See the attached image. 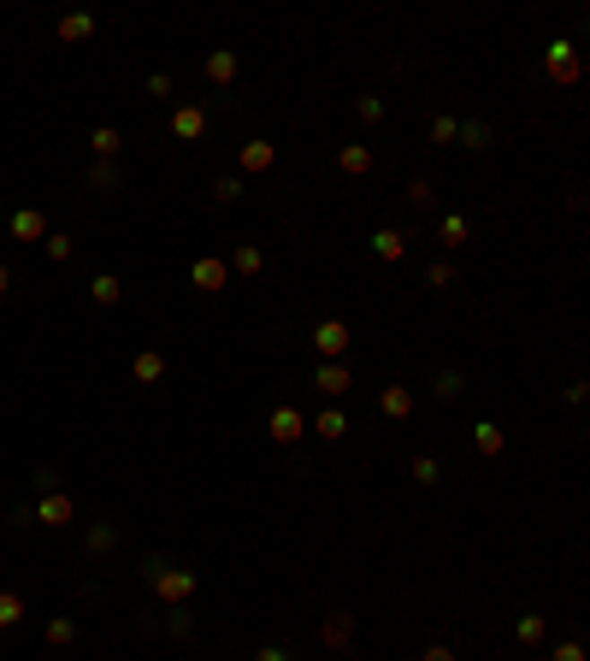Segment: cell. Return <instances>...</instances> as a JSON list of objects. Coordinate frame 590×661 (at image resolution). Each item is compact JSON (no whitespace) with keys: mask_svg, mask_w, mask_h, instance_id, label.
Segmentation results:
<instances>
[{"mask_svg":"<svg viewBox=\"0 0 590 661\" xmlns=\"http://www.w3.org/2000/svg\"><path fill=\"white\" fill-rule=\"evenodd\" d=\"M154 591H160V603H166V608H183L189 596H195V573H189V567H160V573H154Z\"/></svg>","mask_w":590,"mask_h":661,"instance_id":"6da1fadb","label":"cell"},{"mask_svg":"<svg viewBox=\"0 0 590 661\" xmlns=\"http://www.w3.org/2000/svg\"><path fill=\"white\" fill-rule=\"evenodd\" d=\"M189 283H195L201 296H219V290H225V283H230V266H225V260H219V254H201L195 266H189Z\"/></svg>","mask_w":590,"mask_h":661,"instance_id":"7a4b0ae2","label":"cell"},{"mask_svg":"<svg viewBox=\"0 0 590 661\" xmlns=\"http://www.w3.org/2000/svg\"><path fill=\"white\" fill-rule=\"evenodd\" d=\"M71 520H77V496L48 491L42 502H36V526H54V532H59V526H71Z\"/></svg>","mask_w":590,"mask_h":661,"instance_id":"3957f363","label":"cell"},{"mask_svg":"<svg viewBox=\"0 0 590 661\" xmlns=\"http://www.w3.org/2000/svg\"><path fill=\"white\" fill-rule=\"evenodd\" d=\"M313 390L319 396H349L354 390V372L343 361H319V372H313Z\"/></svg>","mask_w":590,"mask_h":661,"instance_id":"277c9868","label":"cell"},{"mask_svg":"<svg viewBox=\"0 0 590 661\" xmlns=\"http://www.w3.org/2000/svg\"><path fill=\"white\" fill-rule=\"evenodd\" d=\"M171 136H178V142H201V136H207V113H201V107H178V113H171Z\"/></svg>","mask_w":590,"mask_h":661,"instance_id":"5b68a950","label":"cell"},{"mask_svg":"<svg viewBox=\"0 0 590 661\" xmlns=\"http://www.w3.org/2000/svg\"><path fill=\"white\" fill-rule=\"evenodd\" d=\"M549 77H555V83H578V54H573V42H555V48H549Z\"/></svg>","mask_w":590,"mask_h":661,"instance_id":"8992f818","label":"cell"},{"mask_svg":"<svg viewBox=\"0 0 590 661\" xmlns=\"http://www.w3.org/2000/svg\"><path fill=\"white\" fill-rule=\"evenodd\" d=\"M313 343H319V354H331V361H337V354L349 349V325H343V319H319Z\"/></svg>","mask_w":590,"mask_h":661,"instance_id":"52a82bcc","label":"cell"},{"mask_svg":"<svg viewBox=\"0 0 590 661\" xmlns=\"http://www.w3.org/2000/svg\"><path fill=\"white\" fill-rule=\"evenodd\" d=\"M301 431H308V420L295 408H272V443H301Z\"/></svg>","mask_w":590,"mask_h":661,"instance_id":"ba28073f","label":"cell"},{"mask_svg":"<svg viewBox=\"0 0 590 661\" xmlns=\"http://www.w3.org/2000/svg\"><path fill=\"white\" fill-rule=\"evenodd\" d=\"M207 83L213 89H230V83H237V54H230V48L207 54Z\"/></svg>","mask_w":590,"mask_h":661,"instance_id":"9c48e42d","label":"cell"},{"mask_svg":"<svg viewBox=\"0 0 590 661\" xmlns=\"http://www.w3.org/2000/svg\"><path fill=\"white\" fill-rule=\"evenodd\" d=\"M13 237H18V242H42V237H48V219H42L36 207H18V213H13Z\"/></svg>","mask_w":590,"mask_h":661,"instance_id":"30bf717a","label":"cell"},{"mask_svg":"<svg viewBox=\"0 0 590 661\" xmlns=\"http://www.w3.org/2000/svg\"><path fill=\"white\" fill-rule=\"evenodd\" d=\"M130 378H136V384H160V378H166V354L142 349L136 361H130Z\"/></svg>","mask_w":590,"mask_h":661,"instance_id":"8fae6325","label":"cell"},{"mask_svg":"<svg viewBox=\"0 0 590 661\" xmlns=\"http://www.w3.org/2000/svg\"><path fill=\"white\" fill-rule=\"evenodd\" d=\"M378 408H384V420H408V413H413V390H408V384H390V390L378 396Z\"/></svg>","mask_w":590,"mask_h":661,"instance_id":"7c38bea8","label":"cell"},{"mask_svg":"<svg viewBox=\"0 0 590 661\" xmlns=\"http://www.w3.org/2000/svg\"><path fill=\"white\" fill-rule=\"evenodd\" d=\"M466 237H473V225H466L461 213H443V219H437V242H443V248H461Z\"/></svg>","mask_w":590,"mask_h":661,"instance_id":"4fadbf2b","label":"cell"},{"mask_svg":"<svg viewBox=\"0 0 590 661\" xmlns=\"http://www.w3.org/2000/svg\"><path fill=\"white\" fill-rule=\"evenodd\" d=\"M313 431H319L325 443H337V437H349V413H343V408H319V420H313Z\"/></svg>","mask_w":590,"mask_h":661,"instance_id":"5bb4252c","label":"cell"},{"mask_svg":"<svg viewBox=\"0 0 590 661\" xmlns=\"http://www.w3.org/2000/svg\"><path fill=\"white\" fill-rule=\"evenodd\" d=\"M337 166L349 171V178H366V171H372V148H366V142H349V148L337 154Z\"/></svg>","mask_w":590,"mask_h":661,"instance_id":"9a60e30c","label":"cell"},{"mask_svg":"<svg viewBox=\"0 0 590 661\" xmlns=\"http://www.w3.org/2000/svg\"><path fill=\"white\" fill-rule=\"evenodd\" d=\"M89 36H95V18H89V13H65V18H59V42H89Z\"/></svg>","mask_w":590,"mask_h":661,"instance_id":"2e32d148","label":"cell"},{"mask_svg":"<svg viewBox=\"0 0 590 661\" xmlns=\"http://www.w3.org/2000/svg\"><path fill=\"white\" fill-rule=\"evenodd\" d=\"M272 160H278L272 142H242V171H272Z\"/></svg>","mask_w":590,"mask_h":661,"instance_id":"e0dca14e","label":"cell"},{"mask_svg":"<svg viewBox=\"0 0 590 661\" xmlns=\"http://www.w3.org/2000/svg\"><path fill=\"white\" fill-rule=\"evenodd\" d=\"M473 443H478V455H490V461H496V455L508 449V431H502V425H490V420H484V425L473 431Z\"/></svg>","mask_w":590,"mask_h":661,"instance_id":"ac0fdd59","label":"cell"},{"mask_svg":"<svg viewBox=\"0 0 590 661\" xmlns=\"http://www.w3.org/2000/svg\"><path fill=\"white\" fill-rule=\"evenodd\" d=\"M89 296H95V301H100V308H118V301H125V283H118V278H113V272H100V278H95V283H89Z\"/></svg>","mask_w":590,"mask_h":661,"instance_id":"d6986e66","label":"cell"},{"mask_svg":"<svg viewBox=\"0 0 590 661\" xmlns=\"http://www.w3.org/2000/svg\"><path fill=\"white\" fill-rule=\"evenodd\" d=\"M402 201H408L413 213H431V207H437V189H431V183H425V178H408V189H402Z\"/></svg>","mask_w":590,"mask_h":661,"instance_id":"ffe728a7","label":"cell"},{"mask_svg":"<svg viewBox=\"0 0 590 661\" xmlns=\"http://www.w3.org/2000/svg\"><path fill=\"white\" fill-rule=\"evenodd\" d=\"M266 272V254L260 248H237V260H230V278H260Z\"/></svg>","mask_w":590,"mask_h":661,"instance_id":"44dd1931","label":"cell"},{"mask_svg":"<svg viewBox=\"0 0 590 661\" xmlns=\"http://www.w3.org/2000/svg\"><path fill=\"white\" fill-rule=\"evenodd\" d=\"M349 626H354L349 614H331V620H325V632H319V644H331V649H349Z\"/></svg>","mask_w":590,"mask_h":661,"instance_id":"7402d4cb","label":"cell"},{"mask_svg":"<svg viewBox=\"0 0 590 661\" xmlns=\"http://www.w3.org/2000/svg\"><path fill=\"white\" fill-rule=\"evenodd\" d=\"M89 148H95V154H100V160H113V154H118V148H125V136H118V130H113V125H100V130H95V136H89Z\"/></svg>","mask_w":590,"mask_h":661,"instance_id":"603a6c76","label":"cell"},{"mask_svg":"<svg viewBox=\"0 0 590 661\" xmlns=\"http://www.w3.org/2000/svg\"><path fill=\"white\" fill-rule=\"evenodd\" d=\"M372 248H378L384 260H402V254H408V237H402V230H378V237H372Z\"/></svg>","mask_w":590,"mask_h":661,"instance_id":"cb8c5ba5","label":"cell"},{"mask_svg":"<svg viewBox=\"0 0 590 661\" xmlns=\"http://www.w3.org/2000/svg\"><path fill=\"white\" fill-rule=\"evenodd\" d=\"M83 183H89V189H118V166H113V160H95Z\"/></svg>","mask_w":590,"mask_h":661,"instance_id":"d4e9b609","label":"cell"},{"mask_svg":"<svg viewBox=\"0 0 590 661\" xmlns=\"http://www.w3.org/2000/svg\"><path fill=\"white\" fill-rule=\"evenodd\" d=\"M48 644H54V649L77 644V620H65V614H59V620H48Z\"/></svg>","mask_w":590,"mask_h":661,"instance_id":"484cf974","label":"cell"},{"mask_svg":"<svg viewBox=\"0 0 590 661\" xmlns=\"http://www.w3.org/2000/svg\"><path fill=\"white\" fill-rule=\"evenodd\" d=\"M408 473H413V484H437V479H443L437 455H413V466H408Z\"/></svg>","mask_w":590,"mask_h":661,"instance_id":"4316f807","label":"cell"},{"mask_svg":"<svg viewBox=\"0 0 590 661\" xmlns=\"http://www.w3.org/2000/svg\"><path fill=\"white\" fill-rule=\"evenodd\" d=\"M24 620V596L18 591H0V626H18Z\"/></svg>","mask_w":590,"mask_h":661,"instance_id":"83f0119b","label":"cell"},{"mask_svg":"<svg viewBox=\"0 0 590 661\" xmlns=\"http://www.w3.org/2000/svg\"><path fill=\"white\" fill-rule=\"evenodd\" d=\"M455 142H461V148H490V130H484V125L473 118V125H461V130H455Z\"/></svg>","mask_w":590,"mask_h":661,"instance_id":"f1b7e54d","label":"cell"},{"mask_svg":"<svg viewBox=\"0 0 590 661\" xmlns=\"http://www.w3.org/2000/svg\"><path fill=\"white\" fill-rule=\"evenodd\" d=\"M113 544H118L113 526H89V549H95V555H113Z\"/></svg>","mask_w":590,"mask_h":661,"instance_id":"f546056e","label":"cell"},{"mask_svg":"<svg viewBox=\"0 0 590 661\" xmlns=\"http://www.w3.org/2000/svg\"><path fill=\"white\" fill-rule=\"evenodd\" d=\"M237 196H242V178H213V201H219V207H230Z\"/></svg>","mask_w":590,"mask_h":661,"instance_id":"4dcf8cb0","label":"cell"},{"mask_svg":"<svg viewBox=\"0 0 590 661\" xmlns=\"http://www.w3.org/2000/svg\"><path fill=\"white\" fill-rule=\"evenodd\" d=\"M425 283H431V290H449V283H455V266H449V260H431V266H425Z\"/></svg>","mask_w":590,"mask_h":661,"instance_id":"1f68e13d","label":"cell"},{"mask_svg":"<svg viewBox=\"0 0 590 661\" xmlns=\"http://www.w3.org/2000/svg\"><path fill=\"white\" fill-rule=\"evenodd\" d=\"M543 632H549L543 614H525V620H520V644H543Z\"/></svg>","mask_w":590,"mask_h":661,"instance_id":"d6a6232c","label":"cell"},{"mask_svg":"<svg viewBox=\"0 0 590 661\" xmlns=\"http://www.w3.org/2000/svg\"><path fill=\"white\" fill-rule=\"evenodd\" d=\"M455 130H461V125H455L449 113H437V118H431V142H437V148H449V142H455Z\"/></svg>","mask_w":590,"mask_h":661,"instance_id":"836d02e7","label":"cell"},{"mask_svg":"<svg viewBox=\"0 0 590 661\" xmlns=\"http://www.w3.org/2000/svg\"><path fill=\"white\" fill-rule=\"evenodd\" d=\"M42 242H48V254H54V260H71V248H77V242H71L65 230H48Z\"/></svg>","mask_w":590,"mask_h":661,"instance_id":"e575fe53","label":"cell"},{"mask_svg":"<svg viewBox=\"0 0 590 661\" xmlns=\"http://www.w3.org/2000/svg\"><path fill=\"white\" fill-rule=\"evenodd\" d=\"M354 113H360L366 125H378V118H384V100L378 95H360V100H354Z\"/></svg>","mask_w":590,"mask_h":661,"instance_id":"d590c367","label":"cell"},{"mask_svg":"<svg viewBox=\"0 0 590 661\" xmlns=\"http://www.w3.org/2000/svg\"><path fill=\"white\" fill-rule=\"evenodd\" d=\"M461 372H437V396H443V402H455V396H461Z\"/></svg>","mask_w":590,"mask_h":661,"instance_id":"8d00e7d4","label":"cell"},{"mask_svg":"<svg viewBox=\"0 0 590 661\" xmlns=\"http://www.w3.org/2000/svg\"><path fill=\"white\" fill-rule=\"evenodd\" d=\"M549 661H585V644H578V638H567V644H555V656Z\"/></svg>","mask_w":590,"mask_h":661,"instance_id":"74e56055","label":"cell"},{"mask_svg":"<svg viewBox=\"0 0 590 661\" xmlns=\"http://www.w3.org/2000/svg\"><path fill=\"white\" fill-rule=\"evenodd\" d=\"M148 95H160V100L171 95V77H166V71H154V77H148Z\"/></svg>","mask_w":590,"mask_h":661,"instance_id":"f35d334b","label":"cell"},{"mask_svg":"<svg viewBox=\"0 0 590 661\" xmlns=\"http://www.w3.org/2000/svg\"><path fill=\"white\" fill-rule=\"evenodd\" d=\"M420 661H455V649H449V644H431V649H425Z\"/></svg>","mask_w":590,"mask_h":661,"instance_id":"ab89813d","label":"cell"},{"mask_svg":"<svg viewBox=\"0 0 590 661\" xmlns=\"http://www.w3.org/2000/svg\"><path fill=\"white\" fill-rule=\"evenodd\" d=\"M254 661H290V656H283V649H260V656H254Z\"/></svg>","mask_w":590,"mask_h":661,"instance_id":"60d3db41","label":"cell"},{"mask_svg":"<svg viewBox=\"0 0 590 661\" xmlns=\"http://www.w3.org/2000/svg\"><path fill=\"white\" fill-rule=\"evenodd\" d=\"M6 290H13V272H6V266H0V296H6Z\"/></svg>","mask_w":590,"mask_h":661,"instance_id":"b9f144b4","label":"cell"}]
</instances>
